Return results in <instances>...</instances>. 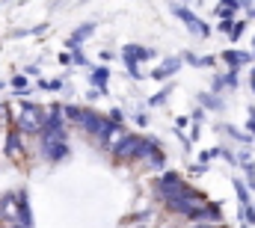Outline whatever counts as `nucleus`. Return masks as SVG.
<instances>
[{
    "label": "nucleus",
    "mask_w": 255,
    "mask_h": 228,
    "mask_svg": "<svg viewBox=\"0 0 255 228\" xmlns=\"http://www.w3.org/2000/svg\"><path fill=\"white\" fill-rule=\"evenodd\" d=\"M157 145V139H148V136H136V133H122L119 142L110 148L116 160H145L151 154V148Z\"/></svg>",
    "instance_id": "obj_1"
},
{
    "label": "nucleus",
    "mask_w": 255,
    "mask_h": 228,
    "mask_svg": "<svg viewBox=\"0 0 255 228\" xmlns=\"http://www.w3.org/2000/svg\"><path fill=\"white\" fill-rule=\"evenodd\" d=\"M42 139V154L51 163H60L68 157V142H65V130H39Z\"/></svg>",
    "instance_id": "obj_2"
},
{
    "label": "nucleus",
    "mask_w": 255,
    "mask_h": 228,
    "mask_svg": "<svg viewBox=\"0 0 255 228\" xmlns=\"http://www.w3.org/2000/svg\"><path fill=\"white\" fill-rule=\"evenodd\" d=\"M172 15H175L187 30H190L196 39H211V24H205V21H202L193 9H187L181 0H175V3H172Z\"/></svg>",
    "instance_id": "obj_3"
},
{
    "label": "nucleus",
    "mask_w": 255,
    "mask_h": 228,
    "mask_svg": "<svg viewBox=\"0 0 255 228\" xmlns=\"http://www.w3.org/2000/svg\"><path fill=\"white\" fill-rule=\"evenodd\" d=\"M48 121V107H39V104H30L24 101L21 104V115H18V127L24 133H39Z\"/></svg>",
    "instance_id": "obj_4"
},
{
    "label": "nucleus",
    "mask_w": 255,
    "mask_h": 228,
    "mask_svg": "<svg viewBox=\"0 0 255 228\" xmlns=\"http://www.w3.org/2000/svg\"><path fill=\"white\" fill-rule=\"evenodd\" d=\"M193 187L178 175V172H163L160 175V181H157V193H160V199L166 202V199H175V196H184V193H190Z\"/></svg>",
    "instance_id": "obj_5"
},
{
    "label": "nucleus",
    "mask_w": 255,
    "mask_h": 228,
    "mask_svg": "<svg viewBox=\"0 0 255 228\" xmlns=\"http://www.w3.org/2000/svg\"><path fill=\"white\" fill-rule=\"evenodd\" d=\"M15 226L21 228H33V211H30V196H27V190H18L15 193Z\"/></svg>",
    "instance_id": "obj_6"
},
{
    "label": "nucleus",
    "mask_w": 255,
    "mask_h": 228,
    "mask_svg": "<svg viewBox=\"0 0 255 228\" xmlns=\"http://www.w3.org/2000/svg\"><path fill=\"white\" fill-rule=\"evenodd\" d=\"M181 65H184V57H166L157 68H151V80H169L178 74Z\"/></svg>",
    "instance_id": "obj_7"
},
{
    "label": "nucleus",
    "mask_w": 255,
    "mask_h": 228,
    "mask_svg": "<svg viewBox=\"0 0 255 228\" xmlns=\"http://www.w3.org/2000/svg\"><path fill=\"white\" fill-rule=\"evenodd\" d=\"M104 121H107V118L98 113V110H89V107H83V115H80V121H77V124H80V130H83V133H92V136H98V130L104 127Z\"/></svg>",
    "instance_id": "obj_8"
},
{
    "label": "nucleus",
    "mask_w": 255,
    "mask_h": 228,
    "mask_svg": "<svg viewBox=\"0 0 255 228\" xmlns=\"http://www.w3.org/2000/svg\"><path fill=\"white\" fill-rule=\"evenodd\" d=\"M95 30H98V24H95V21H86V24H80V27L71 33V39H65V48H68V51L80 48V45H83V42H86V39H89Z\"/></svg>",
    "instance_id": "obj_9"
},
{
    "label": "nucleus",
    "mask_w": 255,
    "mask_h": 228,
    "mask_svg": "<svg viewBox=\"0 0 255 228\" xmlns=\"http://www.w3.org/2000/svg\"><path fill=\"white\" fill-rule=\"evenodd\" d=\"M223 62H226L229 68H244V65H250V62H255V54H247V51H238V48H229V51H223Z\"/></svg>",
    "instance_id": "obj_10"
},
{
    "label": "nucleus",
    "mask_w": 255,
    "mask_h": 228,
    "mask_svg": "<svg viewBox=\"0 0 255 228\" xmlns=\"http://www.w3.org/2000/svg\"><path fill=\"white\" fill-rule=\"evenodd\" d=\"M116 133H122V124H119V121H113V118H107V121H104V127L98 130V136H95V139H98L104 148H113V136H116Z\"/></svg>",
    "instance_id": "obj_11"
},
{
    "label": "nucleus",
    "mask_w": 255,
    "mask_h": 228,
    "mask_svg": "<svg viewBox=\"0 0 255 228\" xmlns=\"http://www.w3.org/2000/svg\"><path fill=\"white\" fill-rule=\"evenodd\" d=\"M107 80H110V68L107 65H98V68H92V74H89V83L101 92V95H107Z\"/></svg>",
    "instance_id": "obj_12"
},
{
    "label": "nucleus",
    "mask_w": 255,
    "mask_h": 228,
    "mask_svg": "<svg viewBox=\"0 0 255 228\" xmlns=\"http://www.w3.org/2000/svg\"><path fill=\"white\" fill-rule=\"evenodd\" d=\"M154 57V51L151 48H142V45H125L122 48V59H136V62H142V59H151Z\"/></svg>",
    "instance_id": "obj_13"
},
{
    "label": "nucleus",
    "mask_w": 255,
    "mask_h": 228,
    "mask_svg": "<svg viewBox=\"0 0 255 228\" xmlns=\"http://www.w3.org/2000/svg\"><path fill=\"white\" fill-rule=\"evenodd\" d=\"M6 157H15V154H24V145H21V133H15V130H9L6 133Z\"/></svg>",
    "instance_id": "obj_14"
},
{
    "label": "nucleus",
    "mask_w": 255,
    "mask_h": 228,
    "mask_svg": "<svg viewBox=\"0 0 255 228\" xmlns=\"http://www.w3.org/2000/svg\"><path fill=\"white\" fill-rule=\"evenodd\" d=\"M199 104L208 110H223V98L217 92H199Z\"/></svg>",
    "instance_id": "obj_15"
},
{
    "label": "nucleus",
    "mask_w": 255,
    "mask_h": 228,
    "mask_svg": "<svg viewBox=\"0 0 255 228\" xmlns=\"http://www.w3.org/2000/svg\"><path fill=\"white\" fill-rule=\"evenodd\" d=\"M30 74H15L12 80H9V86L15 89V95H27L30 92V80H27Z\"/></svg>",
    "instance_id": "obj_16"
},
{
    "label": "nucleus",
    "mask_w": 255,
    "mask_h": 228,
    "mask_svg": "<svg viewBox=\"0 0 255 228\" xmlns=\"http://www.w3.org/2000/svg\"><path fill=\"white\" fill-rule=\"evenodd\" d=\"M232 187H235V193H238V202H241V205H250V184H244L241 178H232Z\"/></svg>",
    "instance_id": "obj_17"
},
{
    "label": "nucleus",
    "mask_w": 255,
    "mask_h": 228,
    "mask_svg": "<svg viewBox=\"0 0 255 228\" xmlns=\"http://www.w3.org/2000/svg\"><path fill=\"white\" fill-rule=\"evenodd\" d=\"M226 133H229L232 139H238V142H247V145L255 139V133H250V130L244 133V130H241V127H235V124H226Z\"/></svg>",
    "instance_id": "obj_18"
},
{
    "label": "nucleus",
    "mask_w": 255,
    "mask_h": 228,
    "mask_svg": "<svg viewBox=\"0 0 255 228\" xmlns=\"http://www.w3.org/2000/svg\"><path fill=\"white\" fill-rule=\"evenodd\" d=\"M169 92H172V83H169V86H163V89H160L157 95H151V98H148V107H151V110H157L160 104H166V98H169Z\"/></svg>",
    "instance_id": "obj_19"
},
{
    "label": "nucleus",
    "mask_w": 255,
    "mask_h": 228,
    "mask_svg": "<svg viewBox=\"0 0 255 228\" xmlns=\"http://www.w3.org/2000/svg\"><path fill=\"white\" fill-rule=\"evenodd\" d=\"M145 160H148L154 169H163V166H166V154L160 151V145H154V148H151V154H148Z\"/></svg>",
    "instance_id": "obj_20"
},
{
    "label": "nucleus",
    "mask_w": 255,
    "mask_h": 228,
    "mask_svg": "<svg viewBox=\"0 0 255 228\" xmlns=\"http://www.w3.org/2000/svg\"><path fill=\"white\" fill-rule=\"evenodd\" d=\"M238 217H241V223H250V226H255V208H253V202H250V205H241Z\"/></svg>",
    "instance_id": "obj_21"
},
{
    "label": "nucleus",
    "mask_w": 255,
    "mask_h": 228,
    "mask_svg": "<svg viewBox=\"0 0 255 228\" xmlns=\"http://www.w3.org/2000/svg\"><path fill=\"white\" fill-rule=\"evenodd\" d=\"M125 68H128V74H130L133 80H139V77H142V71H139V62H136V59H125Z\"/></svg>",
    "instance_id": "obj_22"
},
{
    "label": "nucleus",
    "mask_w": 255,
    "mask_h": 228,
    "mask_svg": "<svg viewBox=\"0 0 255 228\" xmlns=\"http://www.w3.org/2000/svg\"><path fill=\"white\" fill-rule=\"evenodd\" d=\"M80 115H83V107H74V104L65 107V118L68 121H80Z\"/></svg>",
    "instance_id": "obj_23"
},
{
    "label": "nucleus",
    "mask_w": 255,
    "mask_h": 228,
    "mask_svg": "<svg viewBox=\"0 0 255 228\" xmlns=\"http://www.w3.org/2000/svg\"><path fill=\"white\" fill-rule=\"evenodd\" d=\"M235 12H238V9H229V6H223V3H217V9H214L217 18H235Z\"/></svg>",
    "instance_id": "obj_24"
},
{
    "label": "nucleus",
    "mask_w": 255,
    "mask_h": 228,
    "mask_svg": "<svg viewBox=\"0 0 255 228\" xmlns=\"http://www.w3.org/2000/svg\"><path fill=\"white\" fill-rule=\"evenodd\" d=\"M244 30H247V21H235V30L229 33V39H232V42H238V39L244 36Z\"/></svg>",
    "instance_id": "obj_25"
},
{
    "label": "nucleus",
    "mask_w": 255,
    "mask_h": 228,
    "mask_svg": "<svg viewBox=\"0 0 255 228\" xmlns=\"http://www.w3.org/2000/svg\"><path fill=\"white\" fill-rule=\"evenodd\" d=\"M71 59H74V65H89V59H86V54H83L80 48H74V51H71Z\"/></svg>",
    "instance_id": "obj_26"
},
{
    "label": "nucleus",
    "mask_w": 255,
    "mask_h": 228,
    "mask_svg": "<svg viewBox=\"0 0 255 228\" xmlns=\"http://www.w3.org/2000/svg\"><path fill=\"white\" fill-rule=\"evenodd\" d=\"M223 77H226V86H232V89H235L238 80H241V77H238V68H229V74H223Z\"/></svg>",
    "instance_id": "obj_27"
},
{
    "label": "nucleus",
    "mask_w": 255,
    "mask_h": 228,
    "mask_svg": "<svg viewBox=\"0 0 255 228\" xmlns=\"http://www.w3.org/2000/svg\"><path fill=\"white\" fill-rule=\"evenodd\" d=\"M223 86H226V77H223V74H217V77H214V83H211V92H223Z\"/></svg>",
    "instance_id": "obj_28"
},
{
    "label": "nucleus",
    "mask_w": 255,
    "mask_h": 228,
    "mask_svg": "<svg viewBox=\"0 0 255 228\" xmlns=\"http://www.w3.org/2000/svg\"><path fill=\"white\" fill-rule=\"evenodd\" d=\"M181 57H184V62H187V65H193V68H199V59H202V57H196V54H190V51H184Z\"/></svg>",
    "instance_id": "obj_29"
},
{
    "label": "nucleus",
    "mask_w": 255,
    "mask_h": 228,
    "mask_svg": "<svg viewBox=\"0 0 255 228\" xmlns=\"http://www.w3.org/2000/svg\"><path fill=\"white\" fill-rule=\"evenodd\" d=\"M57 62H60V65H74V59H71V51H63V54L57 57Z\"/></svg>",
    "instance_id": "obj_30"
},
{
    "label": "nucleus",
    "mask_w": 255,
    "mask_h": 228,
    "mask_svg": "<svg viewBox=\"0 0 255 228\" xmlns=\"http://www.w3.org/2000/svg\"><path fill=\"white\" fill-rule=\"evenodd\" d=\"M250 110V118H247V130L250 133H255V107H247Z\"/></svg>",
    "instance_id": "obj_31"
},
{
    "label": "nucleus",
    "mask_w": 255,
    "mask_h": 228,
    "mask_svg": "<svg viewBox=\"0 0 255 228\" xmlns=\"http://www.w3.org/2000/svg\"><path fill=\"white\" fill-rule=\"evenodd\" d=\"M217 65V57H202L199 59V68H214Z\"/></svg>",
    "instance_id": "obj_32"
},
{
    "label": "nucleus",
    "mask_w": 255,
    "mask_h": 228,
    "mask_svg": "<svg viewBox=\"0 0 255 228\" xmlns=\"http://www.w3.org/2000/svg\"><path fill=\"white\" fill-rule=\"evenodd\" d=\"M9 121V104H0V124Z\"/></svg>",
    "instance_id": "obj_33"
},
{
    "label": "nucleus",
    "mask_w": 255,
    "mask_h": 228,
    "mask_svg": "<svg viewBox=\"0 0 255 228\" xmlns=\"http://www.w3.org/2000/svg\"><path fill=\"white\" fill-rule=\"evenodd\" d=\"M107 118H113V121H119V124H122V118H125V115H122V110H119V107H113V110H110V115H107Z\"/></svg>",
    "instance_id": "obj_34"
},
{
    "label": "nucleus",
    "mask_w": 255,
    "mask_h": 228,
    "mask_svg": "<svg viewBox=\"0 0 255 228\" xmlns=\"http://www.w3.org/2000/svg\"><path fill=\"white\" fill-rule=\"evenodd\" d=\"M190 136H193V139H199V136H202V121H193V130H190Z\"/></svg>",
    "instance_id": "obj_35"
},
{
    "label": "nucleus",
    "mask_w": 255,
    "mask_h": 228,
    "mask_svg": "<svg viewBox=\"0 0 255 228\" xmlns=\"http://www.w3.org/2000/svg\"><path fill=\"white\" fill-rule=\"evenodd\" d=\"M133 121H136L139 127H145V124H148V115H145V113H136V115H133Z\"/></svg>",
    "instance_id": "obj_36"
},
{
    "label": "nucleus",
    "mask_w": 255,
    "mask_h": 228,
    "mask_svg": "<svg viewBox=\"0 0 255 228\" xmlns=\"http://www.w3.org/2000/svg\"><path fill=\"white\" fill-rule=\"evenodd\" d=\"M205 118V110H202V104H199V110H193V121H202Z\"/></svg>",
    "instance_id": "obj_37"
},
{
    "label": "nucleus",
    "mask_w": 255,
    "mask_h": 228,
    "mask_svg": "<svg viewBox=\"0 0 255 228\" xmlns=\"http://www.w3.org/2000/svg\"><path fill=\"white\" fill-rule=\"evenodd\" d=\"M24 74H30V77H39V65H27V71Z\"/></svg>",
    "instance_id": "obj_38"
},
{
    "label": "nucleus",
    "mask_w": 255,
    "mask_h": 228,
    "mask_svg": "<svg viewBox=\"0 0 255 228\" xmlns=\"http://www.w3.org/2000/svg\"><path fill=\"white\" fill-rule=\"evenodd\" d=\"M175 136H178V139H181V145H184V148H190V139H187V136H184V133H181V130H175Z\"/></svg>",
    "instance_id": "obj_39"
},
{
    "label": "nucleus",
    "mask_w": 255,
    "mask_h": 228,
    "mask_svg": "<svg viewBox=\"0 0 255 228\" xmlns=\"http://www.w3.org/2000/svg\"><path fill=\"white\" fill-rule=\"evenodd\" d=\"M193 228H220V226H217V223H196Z\"/></svg>",
    "instance_id": "obj_40"
},
{
    "label": "nucleus",
    "mask_w": 255,
    "mask_h": 228,
    "mask_svg": "<svg viewBox=\"0 0 255 228\" xmlns=\"http://www.w3.org/2000/svg\"><path fill=\"white\" fill-rule=\"evenodd\" d=\"M250 86H253V95H255V68L250 71Z\"/></svg>",
    "instance_id": "obj_41"
},
{
    "label": "nucleus",
    "mask_w": 255,
    "mask_h": 228,
    "mask_svg": "<svg viewBox=\"0 0 255 228\" xmlns=\"http://www.w3.org/2000/svg\"><path fill=\"white\" fill-rule=\"evenodd\" d=\"M250 18H255V6H250V9H247V21H250Z\"/></svg>",
    "instance_id": "obj_42"
},
{
    "label": "nucleus",
    "mask_w": 255,
    "mask_h": 228,
    "mask_svg": "<svg viewBox=\"0 0 255 228\" xmlns=\"http://www.w3.org/2000/svg\"><path fill=\"white\" fill-rule=\"evenodd\" d=\"M250 3H253V0H241V6H247V9H250Z\"/></svg>",
    "instance_id": "obj_43"
},
{
    "label": "nucleus",
    "mask_w": 255,
    "mask_h": 228,
    "mask_svg": "<svg viewBox=\"0 0 255 228\" xmlns=\"http://www.w3.org/2000/svg\"><path fill=\"white\" fill-rule=\"evenodd\" d=\"M253 51H255V39H253Z\"/></svg>",
    "instance_id": "obj_44"
},
{
    "label": "nucleus",
    "mask_w": 255,
    "mask_h": 228,
    "mask_svg": "<svg viewBox=\"0 0 255 228\" xmlns=\"http://www.w3.org/2000/svg\"><path fill=\"white\" fill-rule=\"evenodd\" d=\"M51 3H60V0H51Z\"/></svg>",
    "instance_id": "obj_45"
},
{
    "label": "nucleus",
    "mask_w": 255,
    "mask_h": 228,
    "mask_svg": "<svg viewBox=\"0 0 255 228\" xmlns=\"http://www.w3.org/2000/svg\"><path fill=\"white\" fill-rule=\"evenodd\" d=\"M253 54H255V51H253Z\"/></svg>",
    "instance_id": "obj_46"
},
{
    "label": "nucleus",
    "mask_w": 255,
    "mask_h": 228,
    "mask_svg": "<svg viewBox=\"0 0 255 228\" xmlns=\"http://www.w3.org/2000/svg\"><path fill=\"white\" fill-rule=\"evenodd\" d=\"M223 228H226V226H223Z\"/></svg>",
    "instance_id": "obj_47"
}]
</instances>
